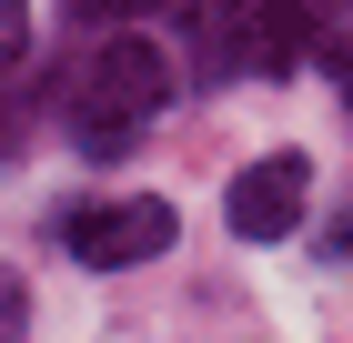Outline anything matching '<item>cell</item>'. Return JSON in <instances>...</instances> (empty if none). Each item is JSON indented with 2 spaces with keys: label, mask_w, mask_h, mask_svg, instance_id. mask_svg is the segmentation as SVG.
Returning <instances> with one entry per match:
<instances>
[{
  "label": "cell",
  "mask_w": 353,
  "mask_h": 343,
  "mask_svg": "<svg viewBox=\"0 0 353 343\" xmlns=\"http://www.w3.org/2000/svg\"><path fill=\"white\" fill-rule=\"evenodd\" d=\"M172 101V61L162 41H101V51L81 61V141L91 152H132V132L152 121V111Z\"/></svg>",
  "instance_id": "1"
},
{
  "label": "cell",
  "mask_w": 353,
  "mask_h": 343,
  "mask_svg": "<svg viewBox=\"0 0 353 343\" xmlns=\"http://www.w3.org/2000/svg\"><path fill=\"white\" fill-rule=\"evenodd\" d=\"M61 242H71V263H152L172 242V202H81L71 222H61Z\"/></svg>",
  "instance_id": "2"
},
{
  "label": "cell",
  "mask_w": 353,
  "mask_h": 343,
  "mask_svg": "<svg viewBox=\"0 0 353 343\" xmlns=\"http://www.w3.org/2000/svg\"><path fill=\"white\" fill-rule=\"evenodd\" d=\"M333 10H343V0H222V41H232L252 71H283Z\"/></svg>",
  "instance_id": "3"
},
{
  "label": "cell",
  "mask_w": 353,
  "mask_h": 343,
  "mask_svg": "<svg viewBox=\"0 0 353 343\" xmlns=\"http://www.w3.org/2000/svg\"><path fill=\"white\" fill-rule=\"evenodd\" d=\"M303 192H313V161L303 152H272V161H252V172H232V233L243 242H283L303 222Z\"/></svg>",
  "instance_id": "4"
},
{
  "label": "cell",
  "mask_w": 353,
  "mask_h": 343,
  "mask_svg": "<svg viewBox=\"0 0 353 343\" xmlns=\"http://www.w3.org/2000/svg\"><path fill=\"white\" fill-rule=\"evenodd\" d=\"M21 51H30V10L0 0V71H21Z\"/></svg>",
  "instance_id": "5"
},
{
  "label": "cell",
  "mask_w": 353,
  "mask_h": 343,
  "mask_svg": "<svg viewBox=\"0 0 353 343\" xmlns=\"http://www.w3.org/2000/svg\"><path fill=\"white\" fill-rule=\"evenodd\" d=\"M21 323H30V303H21V283L0 273V343H21Z\"/></svg>",
  "instance_id": "6"
},
{
  "label": "cell",
  "mask_w": 353,
  "mask_h": 343,
  "mask_svg": "<svg viewBox=\"0 0 353 343\" xmlns=\"http://www.w3.org/2000/svg\"><path fill=\"white\" fill-rule=\"evenodd\" d=\"M91 21H132V10H172V0H81Z\"/></svg>",
  "instance_id": "7"
},
{
  "label": "cell",
  "mask_w": 353,
  "mask_h": 343,
  "mask_svg": "<svg viewBox=\"0 0 353 343\" xmlns=\"http://www.w3.org/2000/svg\"><path fill=\"white\" fill-rule=\"evenodd\" d=\"M333 253H353V222H343V233H333Z\"/></svg>",
  "instance_id": "8"
},
{
  "label": "cell",
  "mask_w": 353,
  "mask_h": 343,
  "mask_svg": "<svg viewBox=\"0 0 353 343\" xmlns=\"http://www.w3.org/2000/svg\"><path fill=\"white\" fill-rule=\"evenodd\" d=\"M0 152H10V111H0Z\"/></svg>",
  "instance_id": "9"
}]
</instances>
